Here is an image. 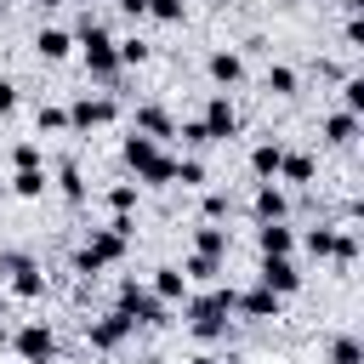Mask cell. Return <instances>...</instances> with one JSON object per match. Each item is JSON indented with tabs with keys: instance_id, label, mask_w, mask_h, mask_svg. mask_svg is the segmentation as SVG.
<instances>
[{
	"instance_id": "6da1fadb",
	"label": "cell",
	"mask_w": 364,
	"mask_h": 364,
	"mask_svg": "<svg viewBox=\"0 0 364 364\" xmlns=\"http://www.w3.org/2000/svg\"><path fill=\"white\" fill-rule=\"evenodd\" d=\"M131 233H136V222H131V216H114L108 228H97V233L85 239V250L74 256V273H85V279H91V273H102L108 262H119V256H125V245H131Z\"/></svg>"
},
{
	"instance_id": "7a4b0ae2",
	"label": "cell",
	"mask_w": 364,
	"mask_h": 364,
	"mask_svg": "<svg viewBox=\"0 0 364 364\" xmlns=\"http://www.w3.org/2000/svg\"><path fill=\"white\" fill-rule=\"evenodd\" d=\"M125 165L136 171V182H148V188H165L171 176H176V159L154 142V136H142V131H131L125 136Z\"/></svg>"
},
{
	"instance_id": "3957f363",
	"label": "cell",
	"mask_w": 364,
	"mask_h": 364,
	"mask_svg": "<svg viewBox=\"0 0 364 364\" xmlns=\"http://www.w3.org/2000/svg\"><path fill=\"white\" fill-rule=\"evenodd\" d=\"M228 313H233V290H205L188 301V330L199 341H216V336H228Z\"/></svg>"
},
{
	"instance_id": "277c9868",
	"label": "cell",
	"mask_w": 364,
	"mask_h": 364,
	"mask_svg": "<svg viewBox=\"0 0 364 364\" xmlns=\"http://www.w3.org/2000/svg\"><path fill=\"white\" fill-rule=\"evenodd\" d=\"M0 273H6L11 296H23V301L46 296V273H40V262H34V256H23V250H6V256H0Z\"/></svg>"
},
{
	"instance_id": "5b68a950",
	"label": "cell",
	"mask_w": 364,
	"mask_h": 364,
	"mask_svg": "<svg viewBox=\"0 0 364 364\" xmlns=\"http://www.w3.org/2000/svg\"><path fill=\"white\" fill-rule=\"evenodd\" d=\"M80 51H85V68H91L97 80H108V74L119 68V46L108 40L102 23H85V28H80Z\"/></svg>"
},
{
	"instance_id": "8992f818",
	"label": "cell",
	"mask_w": 364,
	"mask_h": 364,
	"mask_svg": "<svg viewBox=\"0 0 364 364\" xmlns=\"http://www.w3.org/2000/svg\"><path fill=\"white\" fill-rule=\"evenodd\" d=\"M119 313H125L131 324H165V301H159L154 290H142L136 279L119 284Z\"/></svg>"
},
{
	"instance_id": "52a82bcc",
	"label": "cell",
	"mask_w": 364,
	"mask_h": 364,
	"mask_svg": "<svg viewBox=\"0 0 364 364\" xmlns=\"http://www.w3.org/2000/svg\"><path fill=\"white\" fill-rule=\"evenodd\" d=\"M199 125H205V136H210V142H228V136L239 131V114H233V102H228V97L216 91V97L205 102V114H199Z\"/></svg>"
},
{
	"instance_id": "ba28073f",
	"label": "cell",
	"mask_w": 364,
	"mask_h": 364,
	"mask_svg": "<svg viewBox=\"0 0 364 364\" xmlns=\"http://www.w3.org/2000/svg\"><path fill=\"white\" fill-rule=\"evenodd\" d=\"M131 330H136V324H131L119 307H114V313H102L97 324H85V336H91V347H97V353H114V347H119Z\"/></svg>"
},
{
	"instance_id": "9c48e42d",
	"label": "cell",
	"mask_w": 364,
	"mask_h": 364,
	"mask_svg": "<svg viewBox=\"0 0 364 364\" xmlns=\"http://www.w3.org/2000/svg\"><path fill=\"white\" fill-rule=\"evenodd\" d=\"M11 347L34 364V358H51V353H57V336H51V324H46V318H34V324H23V330L11 336Z\"/></svg>"
},
{
	"instance_id": "30bf717a",
	"label": "cell",
	"mask_w": 364,
	"mask_h": 364,
	"mask_svg": "<svg viewBox=\"0 0 364 364\" xmlns=\"http://www.w3.org/2000/svg\"><path fill=\"white\" fill-rule=\"evenodd\" d=\"M114 114H119V108H114L108 97H80V102L68 108V125H74V131H91V125H108Z\"/></svg>"
},
{
	"instance_id": "8fae6325",
	"label": "cell",
	"mask_w": 364,
	"mask_h": 364,
	"mask_svg": "<svg viewBox=\"0 0 364 364\" xmlns=\"http://www.w3.org/2000/svg\"><path fill=\"white\" fill-rule=\"evenodd\" d=\"M262 284H267L273 296H290V290L301 284V273H296L290 256H262Z\"/></svg>"
},
{
	"instance_id": "7c38bea8",
	"label": "cell",
	"mask_w": 364,
	"mask_h": 364,
	"mask_svg": "<svg viewBox=\"0 0 364 364\" xmlns=\"http://www.w3.org/2000/svg\"><path fill=\"white\" fill-rule=\"evenodd\" d=\"M279 301H284V296H273L267 284H256V290H245V296L233 290V307H239L245 318H279Z\"/></svg>"
},
{
	"instance_id": "4fadbf2b",
	"label": "cell",
	"mask_w": 364,
	"mask_h": 364,
	"mask_svg": "<svg viewBox=\"0 0 364 364\" xmlns=\"http://www.w3.org/2000/svg\"><path fill=\"white\" fill-rule=\"evenodd\" d=\"M131 131H142V136H154V142H159V136H176V119H171V114H165L159 102H142V108H136V125H131Z\"/></svg>"
},
{
	"instance_id": "5bb4252c",
	"label": "cell",
	"mask_w": 364,
	"mask_h": 364,
	"mask_svg": "<svg viewBox=\"0 0 364 364\" xmlns=\"http://www.w3.org/2000/svg\"><path fill=\"white\" fill-rule=\"evenodd\" d=\"M250 210H256V222H284V210H290V205H284V193H279L273 182H262V188L250 193Z\"/></svg>"
},
{
	"instance_id": "9a60e30c",
	"label": "cell",
	"mask_w": 364,
	"mask_h": 364,
	"mask_svg": "<svg viewBox=\"0 0 364 364\" xmlns=\"http://www.w3.org/2000/svg\"><path fill=\"white\" fill-rule=\"evenodd\" d=\"M290 245H296V233H290L284 222H262V228H256V250H262V256H290Z\"/></svg>"
},
{
	"instance_id": "2e32d148",
	"label": "cell",
	"mask_w": 364,
	"mask_h": 364,
	"mask_svg": "<svg viewBox=\"0 0 364 364\" xmlns=\"http://www.w3.org/2000/svg\"><path fill=\"white\" fill-rule=\"evenodd\" d=\"M34 51H40L46 63H63V57L74 51V40H68L63 28H40V34H34Z\"/></svg>"
},
{
	"instance_id": "e0dca14e",
	"label": "cell",
	"mask_w": 364,
	"mask_h": 364,
	"mask_svg": "<svg viewBox=\"0 0 364 364\" xmlns=\"http://www.w3.org/2000/svg\"><path fill=\"white\" fill-rule=\"evenodd\" d=\"M210 80L216 85H239V74H245V63H239V51H210Z\"/></svg>"
},
{
	"instance_id": "ac0fdd59",
	"label": "cell",
	"mask_w": 364,
	"mask_h": 364,
	"mask_svg": "<svg viewBox=\"0 0 364 364\" xmlns=\"http://www.w3.org/2000/svg\"><path fill=\"white\" fill-rule=\"evenodd\" d=\"M154 296H159V301H188V279H182V267H159V273H154Z\"/></svg>"
},
{
	"instance_id": "d6986e66",
	"label": "cell",
	"mask_w": 364,
	"mask_h": 364,
	"mask_svg": "<svg viewBox=\"0 0 364 364\" xmlns=\"http://www.w3.org/2000/svg\"><path fill=\"white\" fill-rule=\"evenodd\" d=\"M353 136H358V114H347V108H341V114H330V119H324V142L347 148Z\"/></svg>"
},
{
	"instance_id": "ffe728a7",
	"label": "cell",
	"mask_w": 364,
	"mask_h": 364,
	"mask_svg": "<svg viewBox=\"0 0 364 364\" xmlns=\"http://www.w3.org/2000/svg\"><path fill=\"white\" fill-rule=\"evenodd\" d=\"M279 154H284L279 142H256V148H250V171H256L262 182H273V176H279Z\"/></svg>"
},
{
	"instance_id": "44dd1931",
	"label": "cell",
	"mask_w": 364,
	"mask_h": 364,
	"mask_svg": "<svg viewBox=\"0 0 364 364\" xmlns=\"http://www.w3.org/2000/svg\"><path fill=\"white\" fill-rule=\"evenodd\" d=\"M6 188H11L17 199H40V193H46V171H40V165H28V171H17Z\"/></svg>"
},
{
	"instance_id": "7402d4cb",
	"label": "cell",
	"mask_w": 364,
	"mask_h": 364,
	"mask_svg": "<svg viewBox=\"0 0 364 364\" xmlns=\"http://www.w3.org/2000/svg\"><path fill=\"white\" fill-rule=\"evenodd\" d=\"M216 273H222V256H199V250H193V256L182 262V279H193V284H210Z\"/></svg>"
},
{
	"instance_id": "603a6c76",
	"label": "cell",
	"mask_w": 364,
	"mask_h": 364,
	"mask_svg": "<svg viewBox=\"0 0 364 364\" xmlns=\"http://www.w3.org/2000/svg\"><path fill=\"white\" fill-rule=\"evenodd\" d=\"M279 176L284 182H313V159L307 154H279Z\"/></svg>"
},
{
	"instance_id": "cb8c5ba5",
	"label": "cell",
	"mask_w": 364,
	"mask_h": 364,
	"mask_svg": "<svg viewBox=\"0 0 364 364\" xmlns=\"http://www.w3.org/2000/svg\"><path fill=\"white\" fill-rule=\"evenodd\" d=\"M193 250L199 256H228V228H199L193 233Z\"/></svg>"
},
{
	"instance_id": "d4e9b609",
	"label": "cell",
	"mask_w": 364,
	"mask_h": 364,
	"mask_svg": "<svg viewBox=\"0 0 364 364\" xmlns=\"http://www.w3.org/2000/svg\"><path fill=\"white\" fill-rule=\"evenodd\" d=\"M336 245H341L336 228H313V233H307V250H313V256H330V262H336Z\"/></svg>"
},
{
	"instance_id": "484cf974",
	"label": "cell",
	"mask_w": 364,
	"mask_h": 364,
	"mask_svg": "<svg viewBox=\"0 0 364 364\" xmlns=\"http://www.w3.org/2000/svg\"><path fill=\"white\" fill-rule=\"evenodd\" d=\"M330 364H364V347H358L353 336H336V341H330Z\"/></svg>"
},
{
	"instance_id": "4316f807",
	"label": "cell",
	"mask_w": 364,
	"mask_h": 364,
	"mask_svg": "<svg viewBox=\"0 0 364 364\" xmlns=\"http://www.w3.org/2000/svg\"><path fill=\"white\" fill-rule=\"evenodd\" d=\"M267 91H273V97H290V91H296V68L273 63V68H267Z\"/></svg>"
},
{
	"instance_id": "83f0119b",
	"label": "cell",
	"mask_w": 364,
	"mask_h": 364,
	"mask_svg": "<svg viewBox=\"0 0 364 364\" xmlns=\"http://www.w3.org/2000/svg\"><path fill=\"white\" fill-rule=\"evenodd\" d=\"M57 188H63V199H74V205H80V199H85V182H80V165H63V171H57Z\"/></svg>"
},
{
	"instance_id": "f1b7e54d",
	"label": "cell",
	"mask_w": 364,
	"mask_h": 364,
	"mask_svg": "<svg viewBox=\"0 0 364 364\" xmlns=\"http://www.w3.org/2000/svg\"><path fill=\"white\" fill-rule=\"evenodd\" d=\"M108 205H114V216H131V210H136V188H131V182L108 188Z\"/></svg>"
},
{
	"instance_id": "f546056e",
	"label": "cell",
	"mask_w": 364,
	"mask_h": 364,
	"mask_svg": "<svg viewBox=\"0 0 364 364\" xmlns=\"http://www.w3.org/2000/svg\"><path fill=\"white\" fill-rule=\"evenodd\" d=\"M142 11L159 23H182V0H142Z\"/></svg>"
},
{
	"instance_id": "4dcf8cb0",
	"label": "cell",
	"mask_w": 364,
	"mask_h": 364,
	"mask_svg": "<svg viewBox=\"0 0 364 364\" xmlns=\"http://www.w3.org/2000/svg\"><path fill=\"white\" fill-rule=\"evenodd\" d=\"M341 102H347V114H364V80H358V74L341 80Z\"/></svg>"
},
{
	"instance_id": "1f68e13d",
	"label": "cell",
	"mask_w": 364,
	"mask_h": 364,
	"mask_svg": "<svg viewBox=\"0 0 364 364\" xmlns=\"http://www.w3.org/2000/svg\"><path fill=\"white\" fill-rule=\"evenodd\" d=\"M171 182H182V188H199V182H205V165H199V159H176V176H171Z\"/></svg>"
},
{
	"instance_id": "d6a6232c",
	"label": "cell",
	"mask_w": 364,
	"mask_h": 364,
	"mask_svg": "<svg viewBox=\"0 0 364 364\" xmlns=\"http://www.w3.org/2000/svg\"><path fill=\"white\" fill-rule=\"evenodd\" d=\"M11 165H17V171L40 165V148H34V142H17V148H11Z\"/></svg>"
},
{
	"instance_id": "836d02e7",
	"label": "cell",
	"mask_w": 364,
	"mask_h": 364,
	"mask_svg": "<svg viewBox=\"0 0 364 364\" xmlns=\"http://www.w3.org/2000/svg\"><path fill=\"white\" fill-rule=\"evenodd\" d=\"M63 125H68L63 108H40V131H63Z\"/></svg>"
},
{
	"instance_id": "e575fe53",
	"label": "cell",
	"mask_w": 364,
	"mask_h": 364,
	"mask_svg": "<svg viewBox=\"0 0 364 364\" xmlns=\"http://www.w3.org/2000/svg\"><path fill=\"white\" fill-rule=\"evenodd\" d=\"M142 57H148L142 40H125V46H119V63H142Z\"/></svg>"
},
{
	"instance_id": "d590c367",
	"label": "cell",
	"mask_w": 364,
	"mask_h": 364,
	"mask_svg": "<svg viewBox=\"0 0 364 364\" xmlns=\"http://www.w3.org/2000/svg\"><path fill=\"white\" fill-rule=\"evenodd\" d=\"M205 216H210V222L228 216V193H210V199H205Z\"/></svg>"
},
{
	"instance_id": "8d00e7d4",
	"label": "cell",
	"mask_w": 364,
	"mask_h": 364,
	"mask_svg": "<svg viewBox=\"0 0 364 364\" xmlns=\"http://www.w3.org/2000/svg\"><path fill=\"white\" fill-rule=\"evenodd\" d=\"M11 108H17V85H11V80H0V114H11Z\"/></svg>"
},
{
	"instance_id": "74e56055",
	"label": "cell",
	"mask_w": 364,
	"mask_h": 364,
	"mask_svg": "<svg viewBox=\"0 0 364 364\" xmlns=\"http://www.w3.org/2000/svg\"><path fill=\"white\" fill-rule=\"evenodd\" d=\"M182 142H193V148H199V142H210V136H205V125L193 119V125H182Z\"/></svg>"
},
{
	"instance_id": "f35d334b",
	"label": "cell",
	"mask_w": 364,
	"mask_h": 364,
	"mask_svg": "<svg viewBox=\"0 0 364 364\" xmlns=\"http://www.w3.org/2000/svg\"><path fill=\"white\" fill-rule=\"evenodd\" d=\"M119 11H131V17H142V0H114Z\"/></svg>"
},
{
	"instance_id": "ab89813d",
	"label": "cell",
	"mask_w": 364,
	"mask_h": 364,
	"mask_svg": "<svg viewBox=\"0 0 364 364\" xmlns=\"http://www.w3.org/2000/svg\"><path fill=\"white\" fill-rule=\"evenodd\" d=\"M188 364H216V358H210V353H199V358H188Z\"/></svg>"
},
{
	"instance_id": "60d3db41",
	"label": "cell",
	"mask_w": 364,
	"mask_h": 364,
	"mask_svg": "<svg viewBox=\"0 0 364 364\" xmlns=\"http://www.w3.org/2000/svg\"><path fill=\"white\" fill-rule=\"evenodd\" d=\"M0 347H11V336H6V324H0Z\"/></svg>"
},
{
	"instance_id": "b9f144b4",
	"label": "cell",
	"mask_w": 364,
	"mask_h": 364,
	"mask_svg": "<svg viewBox=\"0 0 364 364\" xmlns=\"http://www.w3.org/2000/svg\"><path fill=\"white\" fill-rule=\"evenodd\" d=\"M40 6H68V0H40Z\"/></svg>"
},
{
	"instance_id": "7bdbcfd3",
	"label": "cell",
	"mask_w": 364,
	"mask_h": 364,
	"mask_svg": "<svg viewBox=\"0 0 364 364\" xmlns=\"http://www.w3.org/2000/svg\"><path fill=\"white\" fill-rule=\"evenodd\" d=\"M0 318H6V296H0Z\"/></svg>"
},
{
	"instance_id": "ee69618b",
	"label": "cell",
	"mask_w": 364,
	"mask_h": 364,
	"mask_svg": "<svg viewBox=\"0 0 364 364\" xmlns=\"http://www.w3.org/2000/svg\"><path fill=\"white\" fill-rule=\"evenodd\" d=\"M0 6H17V0H0Z\"/></svg>"
},
{
	"instance_id": "f6af8a7d",
	"label": "cell",
	"mask_w": 364,
	"mask_h": 364,
	"mask_svg": "<svg viewBox=\"0 0 364 364\" xmlns=\"http://www.w3.org/2000/svg\"><path fill=\"white\" fill-rule=\"evenodd\" d=\"M0 193H6V176H0Z\"/></svg>"
},
{
	"instance_id": "bcb514c9",
	"label": "cell",
	"mask_w": 364,
	"mask_h": 364,
	"mask_svg": "<svg viewBox=\"0 0 364 364\" xmlns=\"http://www.w3.org/2000/svg\"><path fill=\"white\" fill-rule=\"evenodd\" d=\"M34 364H51V358H34Z\"/></svg>"
}]
</instances>
